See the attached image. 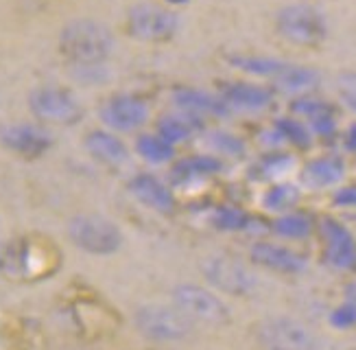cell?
<instances>
[{
  "label": "cell",
  "instance_id": "2e32d148",
  "mask_svg": "<svg viewBox=\"0 0 356 350\" xmlns=\"http://www.w3.org/2000/svg\"><path fill=\"white\" fill-rule=\"evenodd\" d=\"M0 143L20 156H42L53 145L51 134L35 125H9L0 132Z\"/></svg>",
  "mask_w": 356,
  "mask_h": 350
},
{
  "label": "cell",
  "instance_id": "d4e9b609",
  "mask_svg": "<svg viewBox=\"0 0 356 350\" xmlns=\"http://www.w3.org/2000/svg\"><path fill=\"white\" fill-rule=\"evenodd\" d=\"M273 129H275V136H280V138L293 147H300V149H308L313 145V132L308 129V125L304 123L302 118L298 116H280L275 118L273 123Z\"/></svg>",
  "mask_w": 356,
  "mask_h": 350
},
{
  "label": "cell",
  "instance_id": "7a4b0ae2",
  "mask_svg": "<svg viewBox=\"0 0 356 350\" xmlns=\"http://www.w3.org/2000/svg\"><path fill=\"white\" fill-rule=\"evenodd\" d=\"M275 33L293 47L317 49L328 40L330 24L323 11L308 3H291L277 9L273 18Z\"/></svg>",
  "mask_w": 356,
  "mask_h": 350
},
{
  "label": "cell",
  "instance_id": "277c9868",
  "mask_svg": "<svg viewBox=\"0 0 356 350\" xmlns=\"http://www.w3.org/2000/svg\"><path fill=\"white\" fill-rule=\"evenodd\" d=\"M179 29L173 9L158 3H136L127 11V31L140 42H166Z\"/></svg>",
  "mask_w": 356,
  "mask_h": 350
},
{
  "label": "cell",
  "instance_id": "484cf974",
  "mask_svg": "<svg viewBox=\"0 0 356 350\" xmlns=\"http://www.w3.org/2000/svg\"><path fill=\"white\" fill-rule=\"evenodd\" d=\"M271 230L280 239H291V241L306 239L313 232V219L308 215H302V212H293V210L282 212V215H277L275 221L271 223Z\"/></svg>",
  "mask_w": 356,
  "mask_h": 350
},
{
  "label": "cell",
  "instance_id": "5bb4252c",
  "mask_svg": "<svg viewBox=\"0 0 356 350\" xmlns=\"http://www.w3.org/2000/svg\"><path fill=\"white\" fill-rule=\"evenodd\" d=\"M250 258L258 267H265L275 273H302L308 265V261L300 252L271 241L254 243L250 250Z\"/></svg>",
  "mask_w": 356,
  "mask_h": 350
},
{
  "label": "cell",
  "instance_id": "e0dca14e",
  "mask_svg": "<svg viewBox=\"0 0 356 350\" xmlns=\"http://www.w3.org/2000/svg\"><path fill=\"white\" fill-rule=\"evenodd\" d=\"M173 103L179 112L193 114L199 118H206V116L223 118L229 114V108L219 95H212L197 88H177L173 93Z\"/></svg>",
  "mask_w": 356,
  "mask_h": 350
},
{
  "label": "cell",
  "instance_id": "f546056e",
  "mask_svg": "<svg viewBox=\"0 0 356 350\" xmlns=\"http://www.w3.org/2000/svg\"><path fill=\"white\" fill-rule=\"evenodd\" d=\"M214 225L223 232H243L252 225L250 215L238 206H221L212 217Z\"/></svg>",
  "mask_w": 356,
  "mask_h": 350
},
{
  "label": "cell",
  "instance_id": "52a82bcc",
  "mask_svg": "<svg viewBox=\"0 0 356 350\" xmlns=\"http://www.w3.org/2000/svg\"><path fill=\"white\" fill-rule=\"evenodd\" d=\"M173 302H175V307L191 319H199V322H206V324L229 322L227 304L206 287L191 285V283L179 285L173 292Z\"/></svg>",
  "mask_w": 356,
  "mask_h": 350
},
{
  "label": "cell",
  "instance_id": "1f68e13d",
  "mask_svg": "<svg viewBox=\"0 0 356 350\" xmlns=\"http://www.w3.org/2000/svg\"><path fill=\"white\" fill-rule=\"evenodd\" d=\"M337 93L346 108L356 112V70H346L337 77Z\"/></svg>",
  "mask_w": 356,
  "mask_h": 350
},
{
  "label": "cell",
  "instance_id": "603a6c76",
  "mask_svg": "<svg viewBox=\"0 0 356 350\" xmlns=\"http://www.w3.org/2000/svg\"><path fill=\"white\" fill-rule=\"evenodd\" d=\"M221 169H223L221 158H216V156H193V158H186V160L175 164L173 180L177 182V184H186V182H197V180H204V177L221 173Z\"/></svg>",
  "mask_w": 356,
  "mask_h": 350
},
{
  "label": "cell",
  "instance_id": "7402d4cb",
  "mask_svg": "<svg viewBox=\"0 0 356 350\" xmlns=\"http://www.w3.org/2000/svg\"><path fill=\"white\" fill-rule=\"evenodd\" d=\"M273 86L284 90V93H291V95H308L319 86V72L311 66L289 62L286 70L280 74V79H277Z\"/></svg>",
  "mask_w": 356,
  "mask_h": 350
},
{
  "label": "cell",
  "instance_id": "83f0119b",
  "mask_svg": "<svg viewBox=\"0 0 356 350\" xmlns=\"http://www.w3.org/2000/svg\"><path fill=\"white\" fill-rule=\"evenodd\" d=\"M291 114L302 118L306 125H311L313 120L326 116V114H334V108L326 101V99H319L313 97L311 93L308 95H298L296 101L291 103Z\"/></svg>",
  "mask_w": 356,
  "mask_h": 350
},
{
  "label": "cell",
  "instance_id": "ba28073f",
  "mask_svg": "<svg viewBox=\"0 0 356 350\" xmlns=\"http://www.w3.org/2000/svg\"><path fill=\"white\" fill-rule=\"evenodd\" d=\"M204 276L210 285L227 296H250L256 289V276L252 269L232 256H210L204 263Z\"/></svg>",
  "mask_w": 356,
  "mask_h": 350
},
{
  "label": "cell",
  "instance_id": "30bf717a",
  "mask_svg": "<svg viewBox=\"0 0 356 350\" xmlns=\"http://www.w3.org/2000/svg\"><path fill=\"white\" fill-rule=\"evenodd\" d=\"M31 110L51 123H74L81 116V105L61 88H40L31 95Z\"/></svg>",
  "mask_w": 356,
  "mask_h": 350
},
{
  "label": "cell",
  "instance_id": "8d00e7d4",
  "mask_svg": "<svg viewBox=\"0 0 356 350\" xmlns=\"http://www.w3.org/2000/svg\"><path fill=\"white\" fill-rule=\"evenodd\" d=\"M166 3H171V5H186L188 0H166Z\"/></svg>",
  "mask_w": 356,
  "mask_h": 350
},
{
  "label": "cell",
  "instance_id": "9a60e30c",
  "mask_svg": "<svg viewBox=\"0 0 356 350\" xmlns=\"http://www.w3.org/2000/svg\"><path fill=\"white\" fill-rule=\"evenodd\" d=\"M346 177V162L339 156H319L304 164L300 173L302 184L308 191H323L339 186Z\"/></svg>",
  "mask_w": 356,
  "mask_h": 350
},
{
  "label": "cell",
  "instance_id": "d590c367",
  "mask_svg": "<svg viewBox=\"0 0 356 350\" xmlns=\"http://www.w3.org/2000/svg\"><path fill=\"white\" fill-rule=\"evenodd\" d=\"M346 300H352L356 304V283L346 289Z\"/></svg>",
  "mask_w": 356,
  "mask_h": 350
},
{
  "label": "cell",
  "instance_id": "ac0fdd59",
  "mask_svg": "<svg viewBox=\"0 0 356 350\" xmlns=\"http://www.w3.org/2000/svg\"><path fill=\"white\" fill-rule=\"evenodd\" d=\"M129 191L138 202L145 204L151 210H158V212L168 215V212H173V208H175L173 193L168 191V186H164L156 175H149V173L136 175L129 182Z\"/></svg>",
  "mask_w": 356,
  "mask_h": 350
},
{
  "label": "cell",
  "instance_id": "44dd1931",
  "mask_svg": "<svg viewBox=\"0 0 356 350\" xmlns=\"http://www.w3.org/2000/svg\"><path fill=\"white\" fill-rule=\"evenodd\" d=\"M201 129H204V118L186 114V112L164 116L158 123V134L171 145H177V143L193 138V136Z\"/></svg>",
  "mask_w": 356,
  "mask_h": 350
},
{
  "label": "cell",
  "instance_id": "ffe728a7",
  "mask_svg": "<svg viewBox=\"0 0 356 350\" xmlns=\"http://www.w3.org/2000/svg\"><path fill=\"white\" fill-rule=\"evenodd\" d=\"M86 147H88V151L97 160H101L105 164H112V166L122 164V162L127 160V156H129L125 143H122L120 138H116V136L107 134V132H92V134H88Z\"/></svg>",
  "mask_w": 356,
  "mask_h": 350
},
{
  "label": "cell",
  "instance_id": "e575fe53",
  "mask_svg": "<svg viewBox=\"0 0 356 350\" xmlns=\"http://www.w3.org/2000/svg\"><path fill=\"white\" fill-rule=\"evenodd\" d=\"M346 149L352 156H356V123H352L348 134H346Z\"/></svg>",
  "mask_w": 356,
  "mask_h": 350
},
{
  "label": "cell",
  "instance_id": "f1b7e54d",
  "mask_svg": "<svg viewBox=\"0 0 356 350\" xmlns=\"http://www.w3.org/2000/svg\"><path fill=\"white\" fill-rule=\"evenodd\" d=\"M206 143L216 158L221 156V158L241 160V158H245V151H247L245 143L236 134H229V132H212L206 138Z\"/></svg>",
  "mask_w": 356,
  "mask_h": 350
},
{
  "label": "cell",
  "instance_id": "9c48e42d",
  "mask_svg": "<svg viewBox=\"0 0 356 350\" xmlns=\"http://www.w3.org/2000/svg\"><path fill=\"white\" fill-rule=\"evenodd\" d=\"M46 261L40 258L38 246L29 239H11L0 246V273L11 280H31L44 273Z\"/></svg>",
  "mask_w": 356,
  "mask_h": 350
},
{
  "label": "cell",
  "instance_id": "cb8c5ba5",
  "mask_svg": "<svg viewBox=\"0 0 356 350\" xmlns=\"http://www.w3.org/2000/svg\"><path fill=\"white\" fill-rule=\"evenodd\" d=\"M300 197L302 191L298 184H293V182H275L262 195V208L275 212V215H282V212H291L300 204Z\"/></svg>",
  "mask_w": 356,
  "mask_h": 350
},
{
  "label": "cell",
  "instance_id": "3957f363",
  "mask_svg": "<svg viewBox=\"0 0 356 350\" xmlns=\"http://www.w3.org/2000/svg\"><path fill=\"white\" fill-rule=\"evenodd\" d=\"M256 340L262 350H317L315 333L286 315H271L258 322Z\"/></svg>",
  "mask_w": 356,
  "mask_h": 350
},
{
  "label": "cell",
  "instance_id": "8fae6325",
  "mask_svg": "<svg viewBox=\"0 0 356 350\" xmlns=\"http://www.w3.org/2000/svg\"><path fill=\"white\" fill-rule=\"evenodd\" d=\"M319 234L323 239V261L332 269H350L356 263V241L343 223L321 219Z\"/></svg>",
  "mask_w": 356,
  "mask_h": 350
},
{
  "label": "cell",
  "instance_id": "836d02e7",
  "mask_svg": "<svg viewBox=\"0 0 356 350\" xmlns=\"http://www.w3.org/2000/svg\"><path fill=\"white\" fill-rule=\"evenodd\" d=\"M334 204L341 208H356V186H346L334 193Z\"/></svg>",
  "mask_w": 356,
  "mask_h": 350
},
{
  "label": "cell",
  "instance_id": "5b68a950",
  "mask_svg": "<svg viewBox=\"0 0 356 350\" xmlns=\"http://www.w3.org/2000/svg\"><path fill=\"white\" fill-rule=\"evenodd\" d=\"M136 326L145 337L156 342H179L193 331V319L177 307L149 304L136 313Z\"/></svg>",
  "mask_w": 356,
  "mask_h": 350
},
{
  "label": "cell",
  "instance_id": "6da1fadb",
  "mask_svg": "<svg viewBox=\"0 0 356 350\" xmlns=\"http://www.w3.org/2000/svg\"><path fill=\"white\" fill-rule=\"evenodd\" d=\"M59 47L70 62L92 68L112 57L116 42L105 24L97 20H74L61 31Z\"/></svg>",
  "mask_w": 356,
  "mask_h": 350
},
{
  "label": "cell",
  "instance_id": "4dcf8cb0",
  "mask_svg": "<svg viewBox=\"0 0 356 350\" xmlns=\"http://www.w3.org/2000/svg\"><path fill=\"white\" fill-rule=\"evenodd\" d=\"M293 164H296L293 156L282 154V151H273V154L260 158V162L256 164V171H258V177L262 180H280L284 173L293 169Z\"/></svg>",
  "mask_w": 356,
  "mask_h": 350
},
{
  "label": "cell",
  "instance_id": "d6986e66",
  "mask_svg": "<svg viewBox=\"0 0 356 350\" xmlns=\"http://www.w3.org/2000/svg\"><path fill=\"white\" fill-rule=\"evenodd\" d=\"M232 68H236L250 77L256 79H271L273 83L280 79V74L286 70L289 62L280 57H269V55H232L229 57Z\"/></svg>",
  "mask_w": 356,
  "mask_h": 350
},
{
  "label": "cell",
  "instance_id": "4316f807",
  "mask_svg": "<svg viewBox=\"0 0 356 350\" xmlns=\"http://www.w3.org/2000/svg\"><path fill=\"white\" fill-rule=\"evenodd\" d=\"M136 151L153 164H164L168 160H173L175 145L162 138L160 134H145L136 141Z\"/></svg>",
  "mask_w": 356,
  "mask_h": 350
},
{
  "label": "cell",
  "instance_id": "4fadbf2b",
  "mask_svg": "<svg viewBox=\"0 0 356 350\" xmlns=\"http://www.w3.org/2000/svg\"><path fill=\"white\" fill-rule=\"evenodd\" d=\"M219 97L229 112H265L273 105V90L252 81H229L221 88Z\"/></svg>",
  "mask_w": 356,
  "mask_h": 350
},
{
  "label": "cell",
  "instance_id": "7c38bea8",
  "mask_svg": "<svg viewBox=\"0 0 356 350\" xmlns=\"http://www.w3.org/2000/svg\"><path fill=\"white\" fill-rule=\"evenodd\" d=\"M101 118L107 127L116 132H136L149 118V108L143 99L131 95L110 97L101 105Z\"/></svg>",
  "mask_w": 356,
  "mask_h": 350
},
{
  "label": "cell",
  "instance_id": "8992f818",
  "mask_svg": "<svg viewBox=\"0 0 356 350\" xmlns=\"http://www.w3.org/2000/svg\"><path fill=\"white\" fill-rule=\"evenodd\" d=\"M70 239L90 254H114L122 246L118 225L99 215H79L68 225Z\"/></svg>",
  "mask_w": 356,
  "mask_h": 350
},
{
  "label": "cell",
  "instance_id": "d6a6232c",
  "mask_svg": "<svg viewBox=\"0 0 356 350\" xmlns=\"http://www.w3.org/2000/svg\"><path fill=\"white\" fill-rule=\"evenodd\" d=\"M328 322H330L332 328H339V331H346V328L356 326V304L352 300L341 302L337 309H332Z\"/></svg>",
  "mask_w": 356,
  "mask_h": 350
}]
</instances>
